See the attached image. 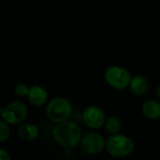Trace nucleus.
<instances>
[{
	"instance_id": "f257e3e1",
	"label": "nucleus",
	"mask_w": 160,
	"mask_h": 160,
	"mask_svg": "<svg viewBox=\"0 0 160 160\" xmlns=\"http://www.w3.org/2000/svg\"><path fill=\"white\" fill-rule=\"evenodd\" d=\"M52 136L59 145L65 148H74L81 142L82 131L76 123L65 121L54 128Z\"/></svg>"
},
{
	"instance_id": "f03ea898",
	"label": "nucleus",
	"mask_w": 160,
	"mask_h": 160,
	"mask_svg": "<svg viewBox=\"0 0 160 160\" xmlns=\"http://www.w3.org/2000/svg\"><path fill=\"white\" fill-rule=\"evenodd\" d=\"M134 142L132 139L122 134H112L106 142V149L113 158H125L129 156L134 150Z\"/></svg>"
},
{
	"instance_id": "7ed1b4c3",
	"label": "nucleus",
	"mask_w": 160,
	"mask_h": 160,
	"mask_svg": "<svg viewBox=\"0 0 160 160\" xmlns=\"http://www.w3.org/2000/svg\"><path fill=\"white\" fill-rule=\"evenodd\" d=\"M48 118L54 123H62L68 121L72 114L71 103L63 98H55L52 99L46 108Z\"/></svg>"
},
{
	"instance_id": "20e7f679",
	"label": "nucleus",
	"mask_w": 160,
	"mask_h": 160,
	"mask_svg": "<svg viewBox=\"0 0 160 160\" xmlns=\"http://www.w3.org/2000/svg\"><path fill=\"white\" fill-rule=\"evenodd\" d=\"M105 81L107 83L117 90H122L129 86L130 81L132 79L130 72L120 66H111L109 67L104 74Z\"/></svg>"
},
{
	"instance_id": "39448f33",
	"label": "nucleus",
	"mask_w": 160,
	"mask_h": 160,
	"mask_svg": "<svg viewBox=\"0 0 160 160\" xmlns=\"http://www.w3.org/2000/svg\"><path fill=\"white\" fill-rule=\"evenodd\" d=\"M27 115V107L20 102L13 101L7 104L4 108H0V116L3 120L10 125L22 123Z\"/></svg>"
},
{
	"instance_id": "423d86ee",
	"label": "nucleus",
	"mask_w": 160,
	"mask_h": 160,
	"mask_svg": "<svg viewBox=\"0 0 160 160\" xmlns=\"http://www.w3.org/2000/svg\"><path fill=\"white\" fill-rule=\"evenodd\" d=\"M81 147L88 155H98L106 147V142L102 135L97 132L86 133L81 139Z\"/></svg>"
},
{
	"instance_id": "0eeeda50",
	"label": "nucleus",
	"mask_w": 160,
	"mask_h": 160,
	"mask_svg": "<svg viewBox=\"0 0 160 160\" xmlns=\"http://www.w3.org/2000/svg\"><path fill=\"white\" fill-rule=\"evenodd\" d=\"M83 122L92 129H98L104 126L106 116L103 110L98 106L87 107L82 113Z\"/></svg>"
},
{
	"instance_id": "6e6552de",
	"label": "nucleus",
	"mask_w": 160,
	"mask_h": 160,
	"mask_svg": "<svg viewBox=\"0 0 160 160\" xmlns=\"http://www.w3.org/2000/svg\"><path fill=\"white\" fill-rule=\"evenodd\" d=\"M27 98L32 105L39 107L46 103L48 99V93L42 86L34 85L29 88Z\"/></svg>"
},
{
	"instance_id": "1a4fd4ad",
	"label": "nucleus",
	"mask_w": 160,
	"mask_h": 160,
	"mask_svg": "<svg viewBox=\"0 0 160 160\" xmlns=\"http://www.w3.org/2000/svg\"><path fill=\"white\" fill-rule=\"evenodd\" d=\"M142 112L146 119L157 120L160 118V102L157 100H147L142 104Z\"/></svg>"
},
{
	"instance_id": "9d476101",
	"label": "nucleus",
	"mask_w": 160,
	"mask_h": 160,
	"mask_svg": "<svg viewBox=\"0 0 160 160\" xmlns=\"http://www.w3.org/2000/svg\"><path fill=\"white\" fill-rule=\"evenodd\" d=\"M18 134L24 141H34L38 137L39 129L32 123H24L19 127Z\"/></svg>"
},
{
	"instance_id": "9b49d317",
	"label": "nucleus",
	"mask_w": 160,
	"mask_h": 160,
	"mask_svg": "<svg viewBox=\"0 0 160 160\" xmlns=\"http://www.w3.org/2000/svg\"><path fill=\"white\" fill-rule=\"evenodd\" d=\"M130 91L136 96H142L147 93L149 89V83L144 77L135 76L131 79L129 83Z\"/></svg>"
},
{
	"instance_id": "f8f14e48",
	"label": "nucleus",
	"mask_w": 160,
	"mask_h": 160,
	"mask_svg": "<svg viewBox=\"0 0 160 160\" xmlns=\"http://www.w3.org/2000/svg\"><path fill=\"white\" fill-rule=\"evenodd\" d=\"M105 129L110 134H117L122 128V123L120 119L116 116H110L106 119L104 123Z\"/></svg>"
},
{
	"instance_id": "ddd939ff",
	"label": "nucleus",
	"mask_w": 160,
	"mask_h": 160,
	"mask_svg": "<svg viewBox=\"0 0 160 160\" xmlns=\"http://www.w3.org/2000/svg\"><path fill=\"white\" fill-rule=\"evenodd\" d=\"M9 127L7 122L0 120V142H6L9 137Z\"/></svg>"
},
{
	"instance_id": "4468645a",
	"label": "nucleus",
	"mask_w": 160,
	"mask_h": 160,
	"mask_svg": "<svg viewBox=\"0 0 160 160\" xmlns=\"http://www.w3.org/2000/svg\"><path fill=\"white\" fill-rule=\"evenodd\" d=\"M28 92H29V88L24 83H19L15 87V93L19 97H25L28 95Z\"/></svg>"
},
{
	"instance_id": "2eb2a0df",
	"label": "nucleus",
	"mask_w": 160,
	"mask_h": 160,
	"mask_svg": "<svg viewBox=\"0 0 160 160\" xmlns=\"http://www.w3.org/2000/svg\"><path fill=\"white\" fill-rule=\"evenodd\" d=\"M0 160H10V157L7 151L0 149Z\"/></svg>"
},
{
	"instance_id": "dca6fc26",
	"label": "nucleus",
	"mask_w": 160,
	"mask_h": 160,
	"mask_svg": "<svg viewBox=\"0 0 160 160\" xmlns=\"http://www.w3.org/2000/svg\"><path fill=\"white\" fill-rule=\"evenodd\" d=\"M156 96H157L158 99L160 100V85L159 86H158V88L156 89Z\"/></svg>"
}]
</instances>
